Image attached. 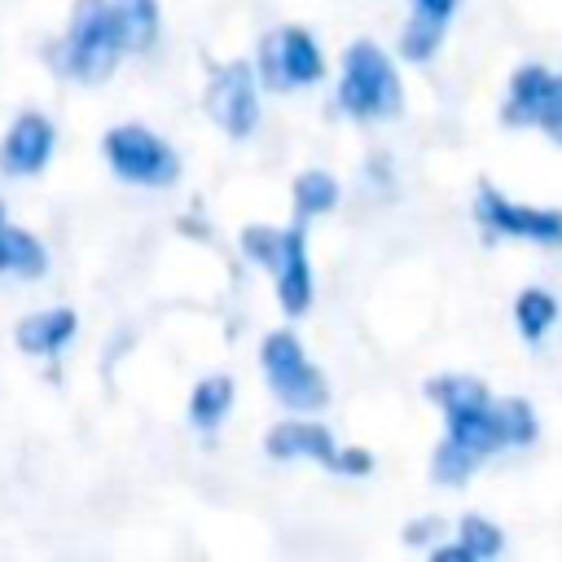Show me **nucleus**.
<instances>
[{"label":"nucleus","mask_w":562,"mask_h":562,"mask_svg":"<svg viewBox=\"0 0 562 562\" xmlns=\"http://www.w3.org/2000/svg\"><path fill=\"white\" fill-rule=\"evenodd\" d=\"M553 321H558V299H553L549 290L531 285V290H522V294L514 299V325H518V334H522L527 342H540V338L553 329Z\"/></svg>","instance_id":"obj_19"},{"label":"nucleus","mask_w":562,"mask_h":562,"mask_svg":"<svg viewBox=\"0 0 562 562\" xmlns=\"http://www.w3.org/2000/svg\"><path fill=\"white\" fill-rule=\"evenodd\" d=\"M408 4H413L417 13H430V18H443V22H448L461 0H408Z\"/></svg>","instance_id":"obj_28"},{"label":"nucleus","mask_w":562,"mask_h":562,"mask_svg":"<svg viewBox=\"0 0 562 562\" xmlns=\"http://www.w3.org/2000/svg\"><path fill=\"white\" fill-rule=\"evenodd\" d=\"M180 233H198V237H202L206 224H202V220H180Z\"/></svg>","instance_id":"obj_31"},{"label":"nucleus","mask_w":562,"mask_h":562,"mask_svg":"<svg viewBox=\"0 0 562 562\" xmlns=\"http://www.w3.org/2000/svg\"><path fill=\"white\" fill-rule=\"evenodd\" d=\"M202 105H206V119L233 136V140H246L259 123V79H255V66L246 61H228L211 75L206 92H202Z\"/></svg>","instance_id":"obj_7"},{"label":"nucleus","mask_w":562,"mask_h":562,"mask_svg":"<svg viewBox=\"0 0 562 562\" xmlns=\"http://www.w3.org/2000/svg\"><path fill=\"white\" fill-rule=\"evenodd\" d=\"M101 154H105L110 171H114L119 180H127V184H140V189H171V184L180 180V158H176V149H171L158 132H149V127H140V123H119V127H110L105 140H101Z\"/></svg>","instance_id":"obj_4"},{"label":"nucleus","mask_w":562,"mask_h":562,"mask_svg":"<svg viewBox=\"0 0 562 562\" xmlns=\"http://www.w3.org/2000/svg\"><path fill=\"white\" fill-rule=\"evenodd\" d=\"M479 461H483L479 452H470L465 443H457L452 435H443L439 448L430 452V479H435V483H448V487H461V483L479 470Z\"/></svg>","instance_id":"obj_21"},{"label":"nucleus","mask_w":562,"mask_h":562,"mask_svg":"<svg viewBox=\"0 0 562 562\" xmlns=\"http://www.w3.org/2000/svg\"><path fill=\"white\" fill-rule=\"evenodd\" d=\"M426 400L430 404H439L443 413H461V408H483V404H492V391L479 382V378H470V373H439V378H426Z\"/></svg>","instance_id":"obj_15"},{"label":"nucleus","mask_w":562,"mask_h":562,"mask_svg":"<svg viewBox=\"0 0 562 562\" xmlns=\"http://www.w3.org/2000/svg\"><path fill=\"white\" fill-rule=\"evenodd\" d=\"M53 140H57L53 123L35 110H22L0 140V171L4 176H40L53 158Z\"/></svg>","instance_id":"obj_8"},{"label":"nucleus","mask_w":562,"mask_h":562,"mask_svg":"<svg viewBox=\"0 0 562 562\" xmlns=\"http://www.w3.org/2000/svg\"><path fill=\"white\" fill-rule=\"evenodd\" d=\"M553 145H562V110H549V114H540V123H536Z\"/></svg>","instance_id":"obj_29"},{"label":"nucleus","mask_w":562,"mask_h":562,"mask_svg":"<svg viewBox=\"0 0 562 562\" xmlns=\"http://www.w3.org/2000/svg\"><path fill=\"white\" fill-rule=\"evenodd\" d=\"M110 18L123 53H145L158 40V0H110Z\"/></svg>","instance_id":"obj_13"},{"label":"nucleus","mask_w":562,"mask_h":562,"mask_svg":"<svg viewBox=\"0 0 562 562\" xmlns=\"http://www.w3.org/2000/svg\"><path fill=\"white\" fill-rule=\"evenodd\" d=\"M334 202H338L334 176H325V171H303V176H294V211H299V220L325 215V211H334Z\"/></svg>","instance_id":"obj_23"},{"label":"nucleus","mask_w":562,"mask_h":562,"mask_svg":"<svg viewBox=\"0 0 562 562\" xmlns=\"http://www.w3.org/2000/svg\"><path fill=\"white\" fill-rule=\"evenodd\" d=\"M233 395H237V386H233L228 373H211V378H202V382L193 386V395H189V422H193L198 430H215V426L228 417Z\"/></svg>","instance_id":"obj_16"},{"label":"nucleus","mask_w":562,"mask_h":562,"mask_svg":"<svg viewBox=\"0 0 562 562\" xmlns=\"http://www.w3.org/2000/svg\"><path fill=\"white\" fill-rule=\"evenodd\" d=\"M443 422H448V435H452L457 443H465L470 452H479V457H492V452L501 448L496 426H492V404H483V408H461V413H443Z\"/></svg>","instance_id":"obj_18"},{"label":"nucleus","mask_w":562,"mask_h":562,"mask_svg":"<svg viewBox=\"0 0 562 562\" xmlns=\"http://www.w3.org/2000/svg\"><path fill=\"white\" fill-rule=\"evenodd\" d=\"M263 452L272 461H294V457H307L325 470H334V457H338V443L334 435L321 426V422H277L263 439Z\"/></svg>","instance_id":"obj_9"},{"label":"nucleus","mask_w":562,"mask_h":562,"mask_svg":"<svg viewBox=\"0 0 562 562\" xmlns=\"http://www.w3.org/2000/svg\"><path fill=\"white\" fill-rule=\"evenodd\" d=\"M443 44V18H430V13H408L404 31H400V53L404 61H430Z\"/></svg>","instance_id":"obj_22"},{"label":"nucleus","mask_w":562,"mask_h":562,"mask_svg":"<svg viewBox=\"0 0 562 562\" xmlns=\"http://www.w3.org/2000/svg\"><path fill=\"white\" fill-rule=\"evenodd\" d=\"M119 57H123V48H119V35H114L110 0H75L66 35L44 48V61L53 66V75L79 79V83L110 79Z\"/></svg>","instance_id":"obj_1"},{"label":"nucleus","mask_w":562,"mask_h":562,"mask_svg":"<svg viewBox=\"0 0 562 562\" xmlns=\"http://www.w3.org/2000/svg\"><path fill=\"white\" fill-rule=\"evenodd\" d=\"M299 241H307V237H303V224H294V228H272V224H246V228H241V237H237L241 255H246L250 263L268 268V272H277V268L285 263V255H290V250H294Z\"/></svg>","instance_id":"obj_12"},{"label":"nucleus","mask_w":562,"mask_h":562,"mask_svg":"<svg viewBox=\"0 0 562 562\" xmlns=\"http://www.w3.org/2000/svg\"><path fill=\"white\" fill-rule=\"evenodd\" d=\"M259 364L268 373V386H272V400L294 408V413H316L329 404V386H325V373L303 356V342L290 334V329H272L263 334V347H259Z\"/></svg>","instance_id":"obj_3"},{"label":"nucleus","mask_w":562,"mask_h":562,"mask_svg":"<svg viewBox=\"0 0 562 562\" xmlns=\"http://www.w3.org/2000/svg\"><path fill=\"white\" fill-rule=\"evenodd\" d=\"M272 277H277V303H281V312H285V316H303V312L312 307V263H307V241H299Z\"/></svg>","instance_id":"obj_14"},{"label":"nucleus","mask_w":562,"mask_h":562,"mask_svg":"<svg viewBox=\"0 0 562 562\" xmlns=\"http://www.w3.org/2000/svg\"><path fill=\"white\" fill-rule=\"evenodd\" d=\"M334 105L342 114H351V119H364V123H378V119H395L400 114V105H404L400 70L391 66V57L373 40L347 44Z\"/></svg>","instance_id":"obj_2"},{"label":"nucleus","mask_w":562,"mask_h":562,"mask_svg":"<svg viewBox=\"0 0 562 562\" xmlns=\"http://www.w3.org/2000/svg\"><path fill=\"white\" fill-rule=\"evenodd\" d=\"M492 426H496L501 448H527V443H536V435H540L536 408H531L522 395L492 400Z\"/></svg>","instance_id":"obj_17"},{"label":"nucleus","mask_w":562,"mask_h":562,"mask_svg":"<svg viewBox=\"0 0 562 562\" xmlns=\"http://www.w3.org/2000/svg\"><path fill=\"white\" fill-rule=\"evenodd\" d=\"M325 75V57L303 26H281L268 31L255 48V79L268 92H290V88H312Z\"/></svg>","instance_id":"obj_5"},{"label":"nucleus","mask_w":562,"mask_h":562,"mask_svg":"<svg viewBox=\"0 0 562 562\" xmlns=\"http://www.w3.org/2000/svg\"><path fill=\"white\" fill-rule=\"evenodd\" d=\"M474 220L492 237H527V241H540V246H562V211L558 206L514 202L501 189H492L487 180L474 193Z\"/></svg>","instance_id":"obj_6"},{"label":"nucleus","mask_w":562,"mask_h":562,"mask_svg":"<svg viewBox=\"0 0 562 562\" xmlns=\"http://www.w3.org/2000/svg\"><path fill=\"white\" fill-rule=\"evenodd\" d=\"M0 224H4V202H0Z\"/></svg>","instance_id":"obj_33"},{"label":"nucleus","mask_w":562,"mask_h":562,"mask_svg":"<svg viewBox=\"0 0 562 562\" xmlns=\"http://www.w3.org/2000/svg\"><path fill=\"white\" fill-rule=\"evenodd\" d=\"M4 255H9V268L4 272H13L18 281H35V277L48 272V250L26 228H9L4 224Z\"/></svg>","instance_id":"obj_20"},{"label":"nucleus","mask_w":562,"mask_h":562,"mask_svg":"<svg viewBox=\"0 0 562 562\" xmlns=\"http://www.w3.org/2000/svg\"><path fill=\"white\" fill-rule=\"evenodd\" d=\"M549 79H553L549 66H536V61L518 66L514 79H509V97L501 105V123L505 127H536L540 105H544V92H549Z\"/></svg>","instance_id":"obj_11"},{"label":"nucleus","mask_w":562,"mask_h":562,"mask_svg":"<svg viewBox=\"0 0 562 562\" xmlns=\"http://www.w3.org/2000/svg\"><path fill=\"white\" fill-rule=\"evenodd\" d=\"M549 110H562V75H553V79H549V92H544L540 114H549ZM536 123H540V119H536Z\"/></svg>","instance_id":"obj_30"},{"label":"nucleus","mask_w":562,"mask_h":562,"mask_svg":"<svg viewBox=\"0 0 562 562\" xmlns=\"http://www.w3.org/2000/svg\"><path fill=\"white\" fill-rule=\"evenodd\" d=\"M9 268V255H4V224H0V272Z\"/></svg>","instance_id":"obj_32"},{"label":"nucleus","mask_w":562,"mask_h":562,"mask_svg":"<svg viewBox=\"0 0 562 562\" xmlns=\"http://www.w3.org/2000/svg\"><path fill=\"white\" fill-rule=\"evenodd\" d=\"M334 470H338V474L360 479V474H369V470H373V452H369V448H338Z\"/></svg>","instance_id":"obj_26"},{"label":"nucleus","mask_w":562,"mask_h":562,"mask_svg":"<svg viewBox=\"0 0 562 562\" xmlns=\"http://www.w3.org/2000/svg\"><path fill=\"white\" fill-rule=\"evenodd\" d=\"M75 329H79V321H75L70 307H44V312H31V316L18 321L13 342L26 356H53L75 338Z\"/></svg>","instance_id":"obj_10"},{"label":"nucleus","mask_w":562,"mask_h":562,"mask_svg":"<svg viewBox=\"0 0 562 562\" xmlns=\"http://www.w3.org/2000/svg\"><path fill=\"white\" fill-rule=\"evenodd\" d=\"M430 558H435V562H474V558H470V549H465L461 540H457V544H443V540H439V544H430Z\"/></svg>","instance_id":"obj_27"},{"label":"nucleus","mask_w":562,"mask_h":562,"mask_svg":"<svg viewBox=\"0 0 562 562\" xmlns=\"http://www.w3.org/2000/svg\"><path fill=\"white\" fill-rule=\"evenodd\" d=\"M443 527H448L443 518H413V522L404 527V544H413V549H417V544H439V540H443Z\"/></svg>","instance_id":"obj_25"},{"label":"nucleus","mask_w":562,"mask_h":562,"mask_svg":"<svg viewBox=\"0 0 562 562\" xmlns=\"http://www.w3.org/2000/svg\"><path fill=\"white\" fill-rule=\"evenodd\" d=\"M457 540L470 549L474 562L501 558V549H505V531H501L492 518H483V514H465V518L457 522Z\"/></svg>","instance_id":"obj_24"}]
</instances>
